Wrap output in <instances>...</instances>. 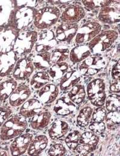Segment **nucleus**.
<instances>
[{"mask_svg": "<svg viewBox=\"0 0 120 156\" xmlns=\"http://www.w3.org/2000/svg\"><path fill=\"white\" fill-rule=\"evenodd\" d=\"M86 92L91 104L95 107H103L107 97L105 80L101 78L93 79L88 83Z\"/></svg>", "mask_w": 120, "mask_h": 156, "instance_id": "nucleus-7", "label": "nucleus"}, {"mask_svg": "<svg viewBox=\"0 0 120 156\" xmlns=\"http://www.w3.org/2000/svg\"><path fill=\"white\" fill-rule=\"evenodd\" d=\"M100 23L94 21H88L82 26L79 27L74 38L76 45L88 44L101 31Z\"/></svg>", "mask_w": 120, "mask_h": 156, "instance_id": "nucleus-8", "label": "nucleus"}, {"mask_svg": "<svg viewBox=\"0 0 120 156\" xmlns=\"http://www.w3.org/2000/svg\"><path fill=\"white\" fill-rule=\"evenodd\" d=\"M107 111L103 107H96L93 109L91 116V121L93 122H103L105 121Z\"/></svg>", "mask_w": 120, "mask_h": 156, "instance_id": "nucleus-39", "label": "nucleus"}, {"mask_svg": "<svg viewBox=\"0 0 120 156\" xmlns=\"http://www.w3.org/2000/svg\"><path fill=\"white\" fill-rule=\"evenodd\" d=\"M118 37V33L114 30H101L88 44L92 54H100L109 49Z\"/></svg>", "mask_w": 120, "mask_h": 156, "instance_id": "nucleus-4", "label": "nucleus"}, {"mask_svg": "<svg viewBox=\"0 0 120 156\" xmlns=\"http://www.w3.org/2000/svg\"><path fill=\"white\" fill-rule=\"evenodd\" d=\"M47 71H37L29 78V86L34 90H39L50 82Z\"/></svg>", "mask_w": 120, "mask_h": 156, "instance_id": "nucleus-30", "label": "nucleus"}, {"mask_svg": "<svg viewBox=\"0 0 120 156\" xmlns=\"http://www.w3.org/2000/svg\"><path fill=\"white\" fill-rule=\"evenodd\" d=\"M10 115V110L7 108L0 107V127L8 119Z\"/></svg>", "mask_w": 120, "mask_h": 156, "instance_id": "nucleus-42", "label": "nucleus"}, {"mask_svg": "<svg viewBox=\"0 0 120 156\" xmlns=\"http://www.w3.org/2000/svg\"><path fill=\"white\" fill-rule=\"evenodd\" d=\"M92 54L88 45H77L70 50L69 60L73 64L81 63Z\"/></svg>", "mask_w": 120, "mask_h": 156, "instance_id": "nucleus-27", "label": "nucleus"}, {"mask_svg": "<svg viewBox=\"0 0 120 156\" xmlns=\"http://www.w3.org/2000/svg\"><path fill=\"white\" fill-rule=\"evenodd\" d=\"M78 23H61L55 27L54 34L58 42L70 44L74 39L79 28Z\"/></svg>", "mask_w": 120, "mask_h": 156, "instance_id": "nucleus-14", "label": "nucleus"}, {"mask_svg": "<svg viewBox=\"0 0 120 156\" xmlns=\"http://www.w3.org/2000/svg\"><path fill=\"white\" fill-rule=\"evenodd\" d=\"M38 1H20L22 3L15 11L13 12L10 22V27L18 31L27 30L34 21L37 9L35 5Z\"/></svg>", "mask_w": 120, "mask_h": 156, "instance_id": "nucleus-1", "label": "nucleus"}, {"mask_svg": "<svg viewBox=\"0 0 120 156\" xmlns=\"http://www.w3.org/2000/svg\"><path fill=\"white\" fill-rule=\"evenodd\" d=\"M85 16L84 8L79 4L67 5L61 12L60 20L63 23H77Z\"/></svg>", "mask_w": 120, "mask_h": 156, "instance_id": "nucleus-13", "label": "nucleus"}, {"mask_svg": "<svg viewBox=\"0 0 120 156\" xmlns=\"http://www.w3.org/2000/svg\"><path fill=\"white\" fill-rule=\"evenodd\" d=\"M32 95V89L29 85L21 84L17 87L9 98V104L13 107L21 106Z\"/></svg>", "mask_w": 120, "mask_h": 156, "instance_id": "nucleus-19", "label": "nucleus"}, {"mask_svg": "<svg viewBox=\"0 0 120 156\" xmlns=\"http://www.w3.org/2000/svg\"><path fill=\"white\" fill-rule=\"evenodd\" d=\"M28 127L25 118L15 115L7 119L0 127V139L7 141L23 134Z\"/></svg>", "mask_w": 120, "mask_h": 156, "instance_id": "nucleus-2", "label": "nucleus"}, {"mask_svg": "<svg viewBox=\"0 0 120 156\" xmlns=\"http://www.w3.org/2000/svg\"><path fill=\"white\" fill-rule=\"evenodd\" d=\"M100 141V137L91 131H87L81 135L79 144L75 151L79 155L85 156L94 151Z\"/></svg>", "mask_w": 120, "mask_h": 156, "instance_id": "nucleus-10", "label": "nucleus"}, {"mask_svg": "<svg viewBox=\"0 0 120 156\" xmlns=\"http://www.w3.org/2000/svg\"><path fill=\"white\" fill-rule=\"evenodd\" d=\"M18 56L13 51L0 56V77L9 75L13 70L18 60Z\"/></svg>", "mask_w": 120, "mask_h": 156, "instance_id": "nucleus-23", "label": "nucleus"}, {"mask_svg": "<svg viewBox=\"0 0 120 156\" xmlns=\"http://www.w3.org/2000/svg\"><path fill=\"white\" fill-rule=\"evenodd\" d=\"M58 44L54 31L49 29L38 32L37 39L34 47V52H50Z\"/></svg>", "mask_w": 120, "mask_h": 156, "instance_id": "nucleus-9", "label": "nucleus"}, {"mask_svg": "<svg viewBox=\"0 0 120 156\" xmlns=\"http://www.w3.org/2000/svg\"><path fill=\"white\" fill-rule=\"evenodd\" d=\"M82 76L77 69H71L59 81V88L62 91H68L74 85L81 81Z\"/></svg>", "mask_w": 120, "mask_h": 156, "instance_id": "nucleus-25", "label": "nucleus"}, {"mask_svg": "<svg viewBox=\"0 0 120 156\" xmlns=\"http://www.w3.org/2000/svg\"><path fill=\"white\" fill-rule=\"evenodd\" d=\"M108 63L106 56L91 54L80 63L77 69L82 76L93 77L104 70Z\"/></svg>", "mask_w": 120, "mask_h": 156, "instance_id": "nucleus-6", "label": "nucleus"}, {"mask_svg": "<svg viewBox=\"0 0 120 156\" xmlns=\"http://www.w3.org/2000/svg\"><path fill=\"white\" fill-rule=\"evenodd\" d=\"M71 69L70 63L67 62H64L52 64L47 72L50 80L54 81H59L64 75Z\"/></svg>", "mask_w": 120, "mask_h": 156, "instance_id": "nucleus-28", "label": "nucleus"}, {"mask_svg": "<svg viewBox=\"0 0 120 156\" xmlns=\"http://www.w3.org/2000/svg\"><path fill=\"white\" fill-rule=\"evenodd\" d=\"M67 95L74 104L76 105H80L84 102L87 98L85 87L80 81L68 90Z\"/></svg>", "mask_w": 120, "mask_h": 156, "instance_id": "nucleus-29", "label": "nucleus"}, {"mask_svg": "<svg viewBox=\"0 0 120 156\" xmlns=\"http://www.w3.org/2000/svg\"><path fill=\"white\" fill-rule=\"evenodd\" d=\"M29 55L35 69L47 71L51 66L50 52H34Z\"/></svg>", "mask_w": 120, "mask_h": 156, "instance_id": "nucleus-26", "label": "nucleus"}, {"mask_svg": "<svg viewBox=\"0 0 120 156\" xmlns=\"http://www.w3.org/2000/svg\"><path fill=\"white\" fill-rule=\"evenodd\" d=\"M49 139L47 136L39 134L33 137L26 154L29 156H39L45 151L49 145Z\"/></svg>", "mask_w": 120, "mask_h": 156, "instance_id": "nucleus-21", "label": "nucleus"}, {"mask_svg": "<svg viewBox=\"0 0 120 156\" xmlns=\"http://www.w3.org/2000/svg\"><path fill=\"white\" fill-rule=\"evenodd\" d=\"M120 84V60L115 63L111 72L109 84Z\"/></svg>", "mask_w": 120, "mask_h": 156, "instance_id": "nucleus-40", "label": "nucleus"}, {"mask_svg": "<svg viewBox=\"0 0 120 156\" xmlns=\"http://www.w3.org/2000/svg\"><path fill=\"white\" fill-rule=\"evenodd\" d=\"M70 50V49L66 45H58L50 51L51 63L67 62L68 59H69Z\"/></svg>", "mask_w": 120, "mask_h": 156, "instance_id": "nucleus-31", "label": "nucleus"}, {"mask_svg": "<svg viewBox=\"0 0 120 156\" xmlns=\"http://www.w3.org/2000/svg\"><path fill=\"white\" fill-rule=\"evenodd\" d=\"M66 148L64 144L59 142H55L52 144L47 151L49 156H63L66 153Z\"/></svg>", "mask_w": 120, "mask_h": 156, "instance_id": "nucleus-37", "label": "nucleus"}, {"mask_svg": "<svg viewBox=\"0 0 120 156\" xmlns=\"http://www.w3.org/2000/svg\"><path fill=\"white\" fill-rule=\"evenodd\" d=\"M120 16V2L114 1L111 4L100 9L97 18L103 24L114 25L119 24Z\"/></svg>", "mask_w": 120, "mask_h": 156, "instance_id": "nucleus-11", "label": "nucleus"}, {"mask_svg": "<svg viewBox=\"0 0 120 156\" xmlns=\"http://www.w3.org/2000/svg\"><path fill=\"white\" fill-rule=\"evenodd\" d=\"M70 129V124L68 121L63 119H57L48 129L49 137L53 140H58L65 137Z\"/></svg>", "mask_w": 120, "mask_h": 156, "instance_id": "nucleus-20", "label": "nucleus"}, {"mask_svg": "<svg viewBox=\"0 0 120 156\" xmlns=\"http://www.w3.org/2000/svg\"><path fill=\"white\" fill-rule=\"evenodd\" d=\"M19 31L14 28H0V56L13 51V45Z\"/></svg>", "mask_w": 120, "mask_h": 156, "instance_id": "nucleus-15", "label": "nucleus"}, {"mask_svg": "<svg viewBox=\"0 0 120 156\" xmlns=\"http://www.w3.org/2000/svg\"><path fill=\"white\" fill-rule=\"evenodd\" d=\"M93 108L90 105H86L82 107L76 116V124L79 127L85 128L90 124L91 121V116L93 112Z\"/></svg>", "mask_w": 120, "mask_h": 156, "instance_id": "nucleus-32", "label": "nucleus"}, {"mask_svg": "<svg viewBox=\"0 0 120 156\" xmlns=\"http://www.w3.org/2000/svg\"><path fill=\"white\" fill-rule=\"evenodd\" d=\"M37 34L38 32L33 30L19 32L13 48V51L17 56L26 57L31 54L37 39Z\"/></svg>", "mask_w": 120, "mask_h": 156, "instance_id": "nucleus-5", "label": "nucleus"}, {"mask_svg": "<svg viewBox=\"0 0 120 156\" xmlns=\"http://www.w3.org/2000/svg\"><path fill=\"white\" fill-rule=\"evenodd\" d=\"M52 114L49 110H42L31 118L29 126L34 130H42L50 124Z\"/></svg>", "mask_w": 120, "mask_h": 156, "instance_id": "nucleus-24", "label": "nucleus"}, {"mask_svg": "<svg viewBox=\"0 0 120 156\" xmlns=\"http://www.w3.org/2000/svg\"><path fill=\"white\" fill-rule=\"evenodd\" d=\"M60 88L57 84L49 83L37 92V99L43 105L53 103L58 98Z\"/></svg>", "mask_w": 120, "mask_h": 156, "instance_id": "nucleus-18", "label": "nucleus"}, {"mask_svg": "<svg viewBox=\"0 0 120 156\" xmlns=\"http://www.w3.org/2000/svg\"><path fill=\"white\" fill-rule=\"evenodd\" d=\"M77 110V105L69 99L67 95L64 94L57 98L52 106L53 112L58 116H69Z\"/></svg>", "mask_w": 120, "mask_h": 156, "instance_id": "nucleus-16", "label": "nucleus"}, {"mask_svg": "<svg viewBox=\"0 0 120 156\" xmlns=\"http://www.w3.org/2000/svg\"><path fill=\"white\" fill-rule=\"evenodd\" d=\"M44 105L37 98H29L21 106L19 115L27 118H31L43 110Z\"/></svg>", "mask_w": 120, "mask_h": 156, "instance_id": "nucleus-22", "label": "nucleus"}, {"mask_svg": "<svg viewBox=\"0 0 120 156\" xmlns=\"http://www.w3.org/2000/svg\"><path fill=\"white\" fill-rule=\"evenodd\" d=\"M114 1H86L82 0L83 5L89 10H94L97 8H102L111 4Z\"/></svg>", "mask_w": 120, "mask_h": 156, "instance_id": "nucleus-38", "label": "nucleus"}, {"mask_svg": "<svg viewBox=\"0 0 120 156\" xmlns=\"http://www.w3.org/2000/svg\"><path fill=\"white\" fill-rule=\"evenodd\" d=\"M89 130L97 134H102L106 130V126L105 122H93L91 121L88 125Z\"/></svg>", "mask_w": 120, "mask_h": 156, "instance_id": "nucleus-41", "label": "nucleus"}, {"mask_svg": "<svg viewBox=\"0 0 120 156\" xmlns=\"http://www.w3.org/2000/svg\"><path fill=\"white\" fill-rule=\"evenodd\" d=\"M31 133H26L15 138L10 146V153L12 156H21L25 154L33 138Z\"/></svg>", "mask_w": 120, "mask_h": 156, "instance_id": "nucleus-17", "label": "nucleus"}, {"mask_svg": "<svg viewBox=\"0 0 120 156\" xmlns=\"http://www.w3.org/2000/svg\"><path fill=\"white\" fill-rule=\"evenodd\" d=\"M60 9L56 6H46L37 9L33 26L40 31L50 29L59 21Z\"/></svg>", "mask_w": 120, "mask_h": 156, "instance_id": "nucleus-3", "label": "nucleus"}, {"mask_svg": "<svg viewBox=\"0 0 120 156\" xmlns=\"http://www.w3.org/2000/svg\"><path fill=\"white\" fill-rule=\"evenodd\" d=\"M18 86V81L14 78L7 80L0 83V101H3L10 97Z\"/></svg>", "mask_w": 120, "mask_h": 156, "instance_id": "nucleus-33", "label": "nucleus"}, {"mask_svg": "<svg viewBox=\"0 0 120 156\" xmlns=\"http://www.w3.org/2000/svg\"><path fill=\"white\" fill-rule=\"evenodd\" d=\"M105 121H106V127L118 126L120 123V110L107 112Z\"/></svg>", "mask_w": 120, "mask_h": 156, "instance_id": "nucleus-36", "label": "nucleus"}, {"mask_svg": "<svg viewBox=\"0 0 120 156\" xmlns=\"http://www.w3.org/2000/svg\"><path fill=\"white\" fill-rule=\"evenodd\" d=\"M81 134V131L77 129L69 130L67 133L64 139V143L69 150L75 151L79 144Z\"/></svg>", "mask_w": 120, "mask_h": 156, "instance_id": "nucleus-34", "label": "nucleus"}, {"mask_svg": "<svg viewBox=\"0 0 120 156\" xmlns=\"http://www.w3.org/2000/svg\"><path fill=\"white\" fill-rule=\"evenodd\" d=\"M105 109L108 112H114L120 110V94H113L106 97L105 100Z\"/></svg>", "mask_w": 120, "mask_h": 156, "instance_id": "nucleus-35", "label": "nucleus"}, {"mask_svg": "<svg viewBox=\"0 0 120 156\" xmlns=\"http://www.w3.org/2000/svg\"><path fill=\"white\" fill-rule=\"evenodd\" d=\"M35 68L29 56L18 59L13 70V77L17 81H25L31 78Z\"/></svg>", "mask_w": 120, "mask_h": 156, "instance_id": "nucleus-12", "label": "nucleus"}]
</instances>
